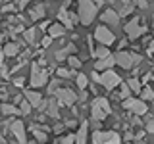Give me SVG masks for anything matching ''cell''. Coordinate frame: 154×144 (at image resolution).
Returning <instances> with one entry per match:
<instances>
[{
  "label": "cell",
  "instance_id": "obj_1",
  "mask_svg": "<svg viewBox=\"0 0 154 144\" xmlns=\"http://www.w3.org/2000/svg\"><path fill=\"white\" fill-rule=\"evenodd\" d=\"M77 6H79V21L83 25H91L96 17V2L93 0H77Z\"/></svg>",
  "mask_w": 154,
  "mask_h": 144
},
{
  "label": "cell",
  "instance_id": "obj_2",
  "mask_svg": "<svg viewBox=\"0 0 154 144\" xmlns=\"http://www.w3.org/2000/svg\"><path fill=\"white\" fill-rule=\"evenodd\" d=\"M91 113H93V121H102V119L108 117V115L112 113V108H110V104H108V98H102V96L94 98L93 104H91Z\"/></svg>",
  "mask_w": 154,
  "mask_h": 144
},
{
  "label": "cell",
  "instance_id": "obj_3",
  "mask_svg": "<svg viewBox=\"0 0 154 144\" xmlns=\"http://www.w3.org/2000/svg\"><path fill=\"white\" fill-rule=\"evenodd\" d=\"M93 142L94 144H122V138H119V134L114 133V131H110V133L94 131L93 133Z\"/></svg>",
  "mask_w": 154,
  "mask_h": 144
},
{
  "label": "cell",
  "instance_id": "obj_4",
  "mask_svg": "<svg viewBox=\"0 0 154 144\" xmlns=\"http://www.w3.org/2000/svg\"><path fill=\"white\" fill-rule=\"evenodd\" d=\"M98 83L102 85L104 88H108V90H114L118 85H122V79H119V75L116 73V71L108 69V71H104L102 75H98Z\"/></svg>",
  "mask_w": 154,
  "mask_h": 144
},
{
  "label": "cell",
  "instance_id": "obj_5",
  "mask_svg": "<svg viewBox=\"0 0 154 144\" xmlns=\"http://www.w3.org/2000/svg\"><path fill=\"white\" fill-rule=\"evenodd\" d=\"M48 81V73L45 69H42L38 64H31V86H35V88H38V86L46 85Z\"/></svg>",
  "mask_w": 154,
  "mask_h": 144
},
{
  "label": "cell",
  "instance_id": "obj_6",
  "mask_svg": "<svg viewBox=\"0 0 154 144\" xmlns=\"http://www.w3.org/2000/svg\"><path fill=\"white\" fill-rule=\"evenodd\" d=\"M94 38L100 42L102 46H110V44H114V40H116V37H114V33L110 31L106 25H98L94 29Z\"/></svg>",
  "mask_w": 154,
  "mask_h": 144
},
{
  "label": "cell",
  "instance_id": "obj_7",
  "mask_svg": "<svg viewBox=\"0 0 154 144\" xmlns=\"http://www.w3.org/2000/svg\"><path fill=\"white\" fill-rule=\"evenodd\" d=\"M123 31L129 35V38H131V40H135V38H139L141 35H144V31H146V29L141 25V19H139V17H133L131 21H129L127 25L123 27Z\"/></svg>",
  "mask_w": 154,
  "mask_h": 144
},
{
  "label": "cell",
  "instance_id": "obj_8",
  "mask_svg": "<svg viewBox=\"0 0 154 144\" xmlns=\"http://www.w3.org/2000/svg\"><path fill=\"white\" fill-rule=\"evenodd\" d=\"M123 108L125 110H131L133 113H137L139 117H141V115H144L146 113V104L143 102V100H139V98H125L123 100Z\"/></svg>",
  "mask_w": 154,
  "mask_h": 144
},
{
  "label": "cell",
  "instance_id": "obj_9",
  "mask_svg": "<svg viewBox=\"0 0 154 144\" xmlns=\"http://www.w3.org/2000/svg\"><path fill=\"white\" fill-rule=\"evenodd\" d=\"M56 96H58V104L60 106H73L77 102V94L71 88H58Z\"/></svg>",
  "mask_w": 154,
  "mask_h": 144
},
{
  "label": "cell",
  "instance_id": "obj_10",
  "mask_svg": "<svg viewBox=\"0 0 154 144\" xmlns=\"http://www.w3.org/2000/svg\"><path fill=\"white\" fill-rule=\"evenodd\" d=\"M10 131H12V134L17 138L19 144H27V138H25V125L19 121V119H16V121L10 123Z\"/></svg>",
  "mask_w": 154,
  "mask_h": 144
},
{
  "label": "cell",
  "instance_id": "obj_11",
  "mask_svg": "<svg viewBox=\"0 0 154 144\" xmlns=\"http://www.w3.org/2000/svg\"><path fill=\"white\" fill-rule=\"evenodd\" d=\"M114 58H116V64H119L123 69H131V67H133V54H131V52L119 50Z\"/></svg>",
  "mask_w": 154,
  "mask_h": 144
},
{
  "label": "cell",
  "instance_id": "obj_12",
  "mask_svg": "<svg viewBox=\"0 0 154 144\" xmlns=\"http://www.w3.org/2000/svg\"><path fill=\"white\" fill-rule=\"evenodd\" d=\"M114 64H116V58L106 56V58H102V60H98L94 64V71H108L110 67H114Z\"/></svg>",
  "mask_w": 154,
  "mask_h": 144
},
{
  "label": "cell",
  "instance_id": "obj_13",
  "mask_svg": "<svg viewBox=\"0 0 154 144\" xmlns=\"http://www.w3.org/2000/svg\"><path fill=\"white\" fill-rule=\"evenodd\" d=\"M46 14V6L45 4H35V6H31V10H29V17H31V21H37V19L45 17Z\"/></svg>",
  "mask_w": 154,
  "mask_h": 144
},
{
  "label": "cell",
  "instance_id": "obj_14",
  "mask_svg": "<svg viewBox=\"0 0 154 144\" xmlns=\"http://www.w3.org/2000/svg\"><path fill=\"white\" fill-rule=\"evenodd\" d=\"M67 6H69V2H66L64 6H62L60 10H58V19L62 21V25H64V27L71 29V27H73V23L69 21V14H67Z\"/></svg>",
  "mask_w": 154,
  "mask_h": 144
},
{
  "label": "cell",
  "instance_id": "obj_15",
  "mask_svg": "<svg viewBox=\"0 0 154 144\" xmlns=\"http://www.w3.org/2000/svg\"><path fill=\"white\" fill-rule=\"evenodd\" d=\"M100 19H102L104 23H108V25H112V27H116L119 23V16H118V12H114V10H106Z\"/></svg>",
  "mask_w": 154,
  "mask_h": 144
},
{
  "label": "cell",
  "instance_id": "obj_16",
  "mask_svg": "<svg viewBox=\"0 0 154 144\" xmlns=\"http://www.w3.org/2000/svg\"><path fill=\"white\" fill-rule=\"evenodd\" d=\"M25 100L31 104V108H41V104H42V96L38 92H35V90H27V92H25Z\"/></svg>",
  "mask_w": 154,
  "mask_h": 144
},
{
  "label": "cell",
  "instance_id": "obj_17",
  "mask_svg": "<svg viewBox=\"0 0 154 144\" xmlns=\"http://www.w3.org/2000/svg\"><path fill=\"white\" fill-rule=\"evenodd\" d=\"M58 100H54V98H50V100H46L45 102V108L48 110V115H50V117H54V119H58L60 117V112H58Z\"/></svg>",
  "mask_w": 154,
  "mask_h": 144
},
{
  "label": "cell",
  "instance_id": "obj_18",
  "mask_svg": "<svg viewBox=\"0 0 154 144\" xmlns=\"http://www.w3.org/2000/svg\"><path fill=\"white\" fill-rule=\"evenodd\" d=\"M87 133H89V123L83 121L79 127V131H77V136H75V142L77 144H87Z\"/></svg>",
  "mask_w": 154,
  "mask_h": 144
},
{
  "label": "cell",
  "instance_id": "obj_19",
  "mask_svg": "<svg viewBox=\"0 0 154 144\" xmlns=\"http://www.w3.org/2000/svg\"><path fill=\"white\" fill-rule=\"evenodd\" d=\"M64 31H66V27L62 25V23H54V25H50V27H48V37L56 38V37L64 35Z\"/></svg>",
  "mask_w": 154,
  "mask_h": 144
},
{
  "label": "cell",
  "instance_id": "obj_20",
  "mask_svg": "<svg viewBox=\"0 0 154 144\" xmlns=\"http://www.w3.org/2000/svg\"><path fill=\"white\" fill-rule=\"evenodd\" d=\"M69 52H75V46H73V44H67L66 48H62V50H58L54 56H56V60H58V62H64L66 58H67V54H69Z\"/></svg>",
  "mask_w": 154,
  "mask_h": 144
},
{
  "label": "cell",
  "instance_id": "obj_21",
  "mask_svg": "<svg viewBox=\"0 0 154 144\" xmlns=\"http://www.w3.org/2000/svg\"><path fill=\"white\" fill-rule=\"evenodd\" d=\"M31 131H33V134H35V138H37V140L41 142V144H45V142H46V138H48V133L41 131V129H38V127H37L35 123L31 125Z\"/></svg>",
  "mask_w": 154,
  "mask_h": 144
},
{
  "label": "cell",
  "instance_id": "obj_22",
  "mask_svg": "<svg viewBox=\"0 0 154 144\" xmlns=\"http://www.w3.org/2000/svg\"><path fill=\"white\" fill-rule=\"evenodd\" d=\"M0 113H4V115H16V113H21V112L16 108V104H2V106H0Z\"/></svg>",
  "mask_w": 154,
  "mask_h": 144
},
{
  "label": "cell",
  "instance_id": "obj_23",
  "mask_svg": "<svg viewBox=\"0 0 154 144\" xmlns=\"http://www.w3.org/2000/svg\"><path fill=\"white\" fill-rule=\"evenodd\" d=\"M4 50V56H17V52H19V46L16 44V42H10V44H6L2 48Z\"/></svg>",
  "mask_w": 154,
  "mask_h": 144
},
{
  "label": "cell",
  "instance_id": "obj_24",
  "mask_svg": "<svg viewBox=\"0 0 154 144\" xmlns=\"http://www.w3.org/2000/svg\"><path fill=\"white\" fill-rule=\"evenodd\" d=\"M91 56H93V58H98V60H102V58L110 56V52H108V46H98V48H94V52H93Z\"/></svg>",
  "mask_w": 154,
  "mask_h": 144
},
{
  "label": "cell",
  "instance_id": "obj_25",
  "mask_svg": "<svg viewBox=\"0 0 154 144\" xmlns=\"http://www.w3.org/2000/svg\"><path fill=\"white\" fill-rule=\"evenodd\" d=\"M35 35H37V29H33V27L23 31V38H25V42H29V44L35 42Z\"/></svg>",
  "mask_w": 154,
  "mask_h": 144
},
{
  "label": "cell",
  "instance_id": "obj_26",
  "mask_svg": "<svg viewBox=\"0 0 154 144\" xmlns=\"http://www.w3.org/2000/svg\"><path fill=\"white\" fill-rule=\"evenodd\" d=\"M75 83H77V86H79L81 90H85L87 88V75H83V73H77V77H75Z\"/></svg>",
  "mask_w": 154,
  "mask_h": 144
},
{
  "label": "cell",
  "instance_id": "obj_27",
  "mask_svg": "<svg viewBox=\"0 0 154 144\" xmlns=\"http://www.w3.org/2000/svg\"><path fill=\"white\" fill-rule=\"evenodd\" d=\"M127 86L131 88V92H139V90H141V83H139V79H137V77L129 79V81H127Z\"/></svg>",
  "mask_w": 154,
  "mask_h": 144
},
{
  "label": "cell",
  "instance_id": "obj_28",
  "mask_svg": "<svg viewBox=\"0 0 154 144\" xmlns=\"http://www.w3.org/2000/svg\"><path fill=\"white\" fill-rule=\"evenodd\" d=\"M60 85H62V83H60L58 79H52L50 83H48V88H46V92H48V94H56V90L60 88Z\"/></svg>",
  "mask_w": 154,
  "mask_h": 144
},
{
  "label": "cell",
  "instance_id": "obj_29",
  "mask_svg": "<svg viewBox=\"0 0 154 144\" xmlns=\"http://www.w3.org/2000/svg\"><path fill=\"white\" fill-rule=\"evenodd\" d=\"M141 98L143 100H154V90L148 88V86H144V88L141 90Z\"/></svg>",
  "mask_w": 154,
  "mask_h": 144
},
{
  "label": "cell",
  "instance_id": "obj_30",
  "mask_svg": "<svg viewBox=\"0 0 154 144\" xmlns=\"http://www.w3.org/2000/svg\"><path fill=\"white\" fill-rule=\"evenodd\" d=\"M19 112H21V115H29V112H31V104H29L27 100H21V102H19Z\"/></svg>",
  "mask_w": 154,
  "mask_h": 144
},
{
  "label": "cell",
  "instance_id": "obj_31",
  "mask_svg": "<svg viewBox=\"0 0 154 144\" xmlns=\"http://www.w3.org/2000/svg\"><path fill=\"white\" fill-rule=\"evenodd\" d=\"M67 64H69L71 69H77V67H81V60L75 58V56H69V58H67Z\"/></svg>",
  "mask_w": 154,
  "mask_h": 144
},
{
  "label": "cell",
  "instance_id": "obj_32",
  "mask_svg": "<svg viewBox=\"0 0 154 144\" xmlns=\"http://www.w3.org/2000/svg\"><path fill=\"white\" fill-rule=\"evenodd\" d=\"M131 94V88L127 86V83H122V90H119V98H129Z\"/></svg>",
  "mask_w": 154,
  "mask_h": 144
},
{
  "label": "cell",
  "instance_id": "obj_33",
  "mask_svg": "<svg viewBox=\"0 0 154 144\" xmlns=\"http://www.w3.org/2000/svg\"><path fill=\"white\" fill-rule=\"evenodd\" d=\"M133 8H135V6H131L129 2H125V8L119 10V14H118V16H127V14H131V12H133Z\"/></svg>",
  "mask_w": 154,
  "mask_h": 144
},
{
  "label": "cell",
  "instance_id": "obj_34",
  "mask_svg": "<svg viewBox=\"0 0 154 144\" xmlns=\"http://www.w3.org/2000/svg\"><path fill=\"white\" fill-rule=\"evenodd\" d=\"M58 75H60V77H66V79H67V77H71V75H73V71L66 69V67H58Z\"/></svg>",
  "mask_w": 154,
  "mask_h": 144
},
{
  "label": "cell",
  "instance_id": "obj_35",
  "mask_svg": "<svg viewBox=\"0 0 154 144\" xmlns=\"http://www.w3.org/2000/svg\"><path fill=\"white\" fill-rule=\"evenodd\" d=\"M73 142H75V136L73 134H67V136H64L58 144H73Z\"/></svg>",
  "mask_w": 154,
  "mask_h": 144
},
{
  "label": "cell",
  "instance_id": "obj_36",
  "mask_svg": "<svg viewBox=\"0 0 154 144\" xmlns=\"http://www.w3.org/2000/svg\"><path fill=\"white\" fill-rule=\"evenodd\" d=\"M14 10H16V6H14V4H6V6L0 8V14H2V12H14Z\"/></svg>",
  "mask_w": 154,
  "mask_h": 144
},
{
  "label": "cell",
  "instance_id": "obj_37",
  "mask_svg": "<svg viewBox=\"0 0 154 144\" xmlns=\"http://www.w3.org/2000/svg\"><path fill=\"white\" fill-rule=\"evenodd\" d=\"M146 133H150V134H154V119H150V121L146 123Z\"/></svg>",
  "mask_w": 154,
  "mask_h": 144
},
{
  "label": "cell",
  "instance_id": "obj_38",
  "mask_svg": "<svg viewBox=\"0 0 154 144\" xmlns=\"http://www.w3.org/2000/svg\"><path fill=\"white\" fill-rule=\"evenodd\" d=\"M14 85H16V86H23V85H25V79H23V77H17V79H14Z\"/></svg>",
  "mask_w": 154,
  "mask_h": 144
},
{
  "label": "cell",
  "instance_id": "obj_39",
  "mask_svg": "<svg viewBox=\"0 0 154 144\" xmlns=\"http://www.w3.org/2000/svg\"><path fill=\"white\" fill-rule=\"evenodd\" d=\"M50 44H52V37H45V38H42V46H45V48L50 46Z\"/></svg>",
  "mask_w": 154,
  "mask_h": 144
},
{
  "label": "cell",
  "instance_id": "obj_40",
  "mask_svg": "<svg viewBox=\"0 0 154 144\" xmlns=\"http://www.w3.org/2000/svg\"><path fill=\"white\" fill-rule=\"evenodd\" d=\"M137 6L144 10V8H146V6H148V2H146V0H139V2H137Z\"/></svg>",
  "mask_w": 154,
  "mask_h": 144
},
{
  "label": "cell",
  "instance_id": "obj_41",
  "mask_svg": "<svg viewBox=\"0 0 154 144\" xmlns=\"http://www.w3.org/2000/svg\"><path fill=\"white\" fill-rule=\"evenodd\" d=\"M148 54H150V56L154 54V40L150 42V44H148Z\"/></svg>",
  "mask_w": 154,
  "mask_h": 144
},
{
  "label": "cell",
  "instance_id": "obj_42",
  "mask_svg": "<svg viewBox=\"0 0 154 144\" xmlns=\"http://www.w3.org/2000/svg\"><path fill=\"white\" fill-rule=\"evenodd\" d=\"M2 65H4V50L0 48V67H2Z\"/></svg>",
  "mask_w": 154,
  "mask_h": 144
},
{
  "label": "cell",
  "instance_id": "obj_43",
  "mask_svg": "<svg viewBox=\"0 0 154 144\" xmlns=\"http://www.w3.org/2000/svg\"><path fill=\"white\" fill-rule=\"evenodd\" d=\"M0 73H2V77H8V69H6V67H0Z\"/></svg>",
  "mask_w": 154,
  "mask_h": 144
},
{
  "label": "cell",
  "instance_id": "obj_44",
  "mask_svg": "<svg viewBox=\"0 0 154 144\" xmlns=\"http://www.w3.org/2000/svg\"><path fill=\"white\" fill-rule=\"evenodd\" d=\"M133 125H141V117H139V115H135V117H133Z\"/></svg>",
  "mask_w": 154,
  "mask_h": 144
},
{
  "label": "cell",
  "instance_id": "obj_45",
  "mask_svg": "<svg viewBox=\"0 0 154 144\" xmlns=\"http://www.w3.org/2000/svg\"><path fill=\"white\" fill-rule=\"evenodd\" d=\"M62 129H64V125H56V127H54V133L60 134V133H62Z\"/></svg>",
  "mask_w": 154,
  "mask_h": 144
},
{
  "label": "cell",
  "instance_id": "obj_46",
  "mask_svg": "<svg viewBox=\"0 0 154 144\" xmlns=\"http://www.w3.org/2000/svg\"><path fill=\"white\" fill-rule=\"evenodd\" d=\"M66 125H67V127H75V125H77V121H75V119H71V121H67Z\"/></svg>",
  "mask_w": 154,
  "mask_h": 144
},
{
  "label": "cell",
  "instance_id": "obj_47",
  "mask_svg": "<svg viewBox=\"0 0 154 144\" xmlns=\"http://www.w3.org/2000/svg\"><path fill=\"white\" fill-rule=\"evenodd\" d=\"M0 144H6V140H4V136H2V133H0Z\"/></svg>",
  "mask_w": 154,
  "mask_h": 144
},
{
  "label": "cell",
  "instance_id": "obj_48",
  "mask_svg": "<svg viewBox=\"0 0 154 144\" xmlns=\"http://www.w3.org/2000/svg\"><path fill=\"white\" fill-rule=\"evenodd\" d=\"M4 38H6V35H4V33H0V42H2Z\"/></svg>",
  "mask_w": 154,
  "mask_h": 144
},
{
  "label": "cell",
  "instance_id": "obj_49",
  "mask_svg": "<svg viewBox=\"0 0 154 144\" xmlns=\"http://www.w3.org/2000/svg\"><path fill=\"white\" fill-rule=\"evenodd\" d=\"M152 25H154V16H152Z\"/></svg>",
  "mask_w": 154,
  "mask_h": 144
},
{
  "label": "cell",
  "instance_id": "obj_50",
  "mask_svg": "<svg viewBox=\"0 0 154 144\" xmlns=\"http://www.w3.org/2000/svg\"><path fill=\"white\" fill-rule=\"evenodd\" d=\"M139 144H144V142H139Z\"/></svg>",
  "mask_w": 154,
  "mask_h": 144
}]
</instances>
